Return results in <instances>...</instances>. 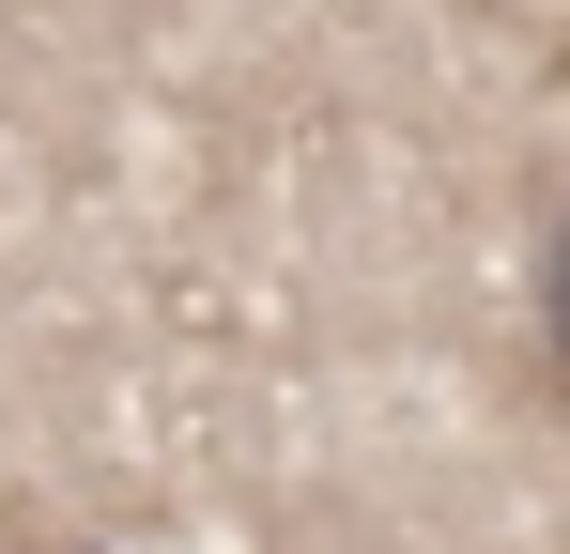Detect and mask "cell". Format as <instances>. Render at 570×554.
I'll return each mask as SVG.
<instances>
[]
</instances>
